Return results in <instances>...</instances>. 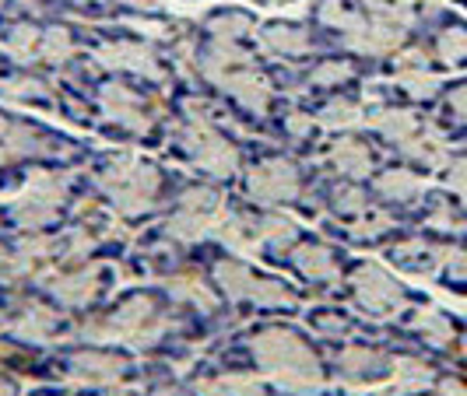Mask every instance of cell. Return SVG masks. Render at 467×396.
<instances>
[{"label":"cell","mask_w":467,"mask_h":396,"mask_svg":"<svg viewBox=\"0 0 467 396\" xmlns=\"http://www.w3.org/2000/svg\"><path fill=\"white\" fill-rule=\"evenodd\" d=\"M70 372L78 382H88V386H106V382H113L123 375V361L113 358V354H99V350H85V354H78L74 358V365H70Z\"/></svg>","instance_id":"obj_9"},{"label":"cell","mask_w":467,"mask_h":396,"mask_svg":"<svg viewBox=\"0 0 467 396\" xmlns=\"http://www.w3.org/2000/svg\"><path fill=\"white\" fill-rule=\"evenodd\" d=\"M204 74H208L211 81L218 85L222 77H229L233 70H243V67H250V60H246V53H239L235 46H229V43H222V46H211L208 49V56H204Z\"/></svg>","instance_id":"obj_13"},{"label":"cell","mask_w":467,"mask_h":396,"mask_svg":"<svg viewBox=\"0 0 467 396\" xmlns=\"http://www.w3.org/2000/svg\"><path fill=\"white\" fill-rule=\"evenodd\" d=\"M334 165L345 172V176H366L373 168V155L358 144V140H337L334 144Z\"/></svg>","instance_id":"obj_14"},{"label":"cell","mask_w":467,"mask_h":396,"mask_svg":"<svg viewBox=\"0 0 467 396\" xmlns=\"http://www.w3.org/2000/svg\"><path fill=\"white\" fill-rule=\"evenodd\" d=\"M0 267H7V257H4V249H0Z\"/></svg>","instance_id":"obj_46"},{"label":"cell","mask_w":467,"mask_h":396,"mask_svg":"<svg viewBox=\"0 0 467 396\" xmlns=\"http://www.w3.org/2000/svg\"><path fill=\"white\" fill-rule=\"evenodd\" d=\"M450 106H453V113H457V117H461L467 123V85L450 95Z\"/></svg>","instance_id":"obj_40"},{"label":"cell","mask_w":467,"mask_h":396,"mask_svg":"<svg viewBox=\"0 0 467 396\" xmlns=\"http://www.w3.org/2000/svg\"><path fill=\"white\" fill-rule=\"evenodd\" d=\"M102 183L109 189V197L117 200V208L123 214H138L148 210L155 200V189H159V172L144 162H130V158H119L106 168Z\"/></svg>","instance_id":"obj_2"},{"label":"cell","mask_w":467,"mask_h":396,"mask_svg":"<svg viewBox=\"0 0 467 396\" xmlns=\"http://www.w3.org/2000/svg\"><path fill=\"white\" fill-rule=\"evenodd\" d=\"M337 365H341V375L351 379V382H373V379L390 372V361H387L379 350H369V348L341 350Z\"/></svg>","instance_id":"obj_8"},{"label":"cell","mask_w":467,"mask_h":396,"mask_svg":"<svg viewBox=\"0 0 467 396\" xmlns=\"http://www.w3.org/2000/svg\"><path fill=\"white\" fill-rule=\"evenodd\" d=\"M49 147H53V144H49L47 134H39V130H32V127H11V130L4 134V151H7V155H43Z\"/></svg>","instance_id":"obj_15"},{"label":"cell","mask_w":467,"mask_h":396,"mask_svg":"<svg viewBox=\"0 0 467 396\" xmlns=\"http://www.w3.org/2000/svg\"><path fill=\"white\" fill-rule=\"evenodd\" d=\"M165 228H169L172 239H180V242H193V239H201V235L211 232V214H197V210L183 208Z\"/></svg>","instance_id":"obj_21"},{"label":"cell","mask_w":467,"mask_h":396,"mask_svg":"<svg viewBox=\"0 0 467 396\" xmlns=\"http://www.w3.org/2000/svg\"><path fill=\"white\" fill-rule=\"evenodd\" d=\"M99 60H102L106 67H113V70H134V74H148V77H155V74H159L155 56H151L144 46H134V43H117V46H106Z\"/></svg>","instance_id":"obj_10"},{"label":"cell","mask_w":467,"mask_h":396,"mask_svg":"<svg viewBox=\"0 0 467 396\" xmlns=\"http://www.w3.org/2000/svg\"><path fill=\"white\" fill-rule=\"evenodd\" d=\"M102 102H106V113L117 123H123V127H130V130H144L148 127V113L140 109V102L123 85L102 88Z\"/></svg>","instance_id":"obj_11"},{"label":"cell","mask_w":467,"mask_h":396,"mask_svg":"<svg viewBox=\"0 0 467 396\" xmlns=\"http://www.w3.org/2000/svg\"><path fill=\"white\" fill-rule=\"evenodd\" d=\"M348 77H351V64H334V60L313 70V85H341Z\"/></svg>","instance_id":"obj_36"},{"label":"cell","mask_w":467,"mask_h":396,"mask_svg":"<svg viewBox=\"0 0 467 396\" xmlns=\"http://www.w3.org/2000/svg\"><path fill=\"white\" fill-rule=\"evenodd\" d=\"M379 193L390 200H411L421 193V179L408 168H390L387 176H379Z\"/></svg>","instance_id":"obj_19"},{"label":"cell","mask_w":467,"mask_h":396,"mask_svg":"<svg viewBox=\"0 0 467 396\" xmlns=\"http://www.w3.org/2000/svg\"><path fill=\"white\" fill-rule=\"evenodd\" d=\"M383 228H387V218H383V214H373V218H366V225L355 228V235H366V239H369V235H379Z\"/></svg>","instance_id":"obj_39"},{"label":"cell","mask_w":467,"mask_h":396,"mask_svg":"<svg viewBox=\"0 0 467 396\" xmlns=\"http://www.w3.org/2000/svg\"><path fill=\"white\" fill-rule=\"evenodd\" d=\"M446 183H450V189H457V193H464L467 197V158H457V162L450 165Z\"/></svg>","instance_id":"obj_38"},{"label":"cell","mask_w":467,"mask_h":396,"mask_svg":"<svg viewBox=\"0 0 467 396\" xmlns=\"http://www.w3.org/2000/svg\"><path fill=\"white\" fill-rule=\"evenodd\" d=\"M106 396H127V393H106Z\"/></svg>","instance_id":"obj_47"},{"label":"cell","mask_w":467,"mask_h":396,"mask_svg":"<svg viewBox=\"0 0 467 396\" xmlns=\"http://www.w3.org/2000/svg\"><path fill=\"white\" fill-rule=\"evenodd\" d=\"M440 228H457V218L450 214V210H436V218H432Z\"/></svg>","instance_id":"obj_42"},{"label":"cell","mask_w":467,"mask_h":396,"mask_svg":"<svg viewBox=\"0 0 467 396\" xmlns=\"http://www.w3.org/2000/svg\"><path fill=\"white\" fill-rule=\"evenodd\" d=\"M373 127L379 130V134H387L390 140H398V144H404L408 137H415V134H419V119L411 117V113H400V109L376 113Z\"/></svg>","instance_id":"obj_18"},{"label":"cell","mask_w":467,"mask_h":396,"mask_svg":"<svg viewBox=\"0 0 467 396\" xmlns=\"http://www.w3.org/2000/svg\"><path fill=\"white\" fill-rule=\"evenodd\" d=\"M440 56L446 64H464L467 60V32L464 28H446L440 36Z\"/></svg>","instance_id":"obj_30"},{"label":"cell","mask_w":467,"mask_h":396,"mask_svg":"<svg viewBox=\"0 0 467 396\" xmlns=\"http://www.w3.org/2000/svg\"><path fill=\"white\" fill-rule=\"evenodd\" d=\"M57 327V316L49 312V309H39V305H32L28 312H25V320L18 323L28 340H49V333Z\"/></svg>","instance_id":"obj_25"},{"label":"cell","mask_w":467,"mask_h":396,"mask_svg":"<svg viewBox=\"0 0 467 396\" xmlns=\"http://www.w3.org/2000/svg\"><path fill=\"white\" fill-rule=\"evenodd\" d=\"M0 92L11 95V98H47L49 88L36 77H11V81L0 85Z\"/></svg>","instance_id":"obj_31"},{"label":"cell","mask_w":467,"mask_h":396,"mask_svg":"<svg viewBox=\"0 0 467 396\" xmlns=\"http://www.w3.org/2000/svg\"><path fill=\"white\" fill-rule=\"evenodd\" d=\"M211 28H214V36H222V43H229L235 36L250 32V22H246L243 15H218V18L211 22Z\"/></svg>","instance_id":"obj_35"},{"label":"cell","mask_w":467,"mask_h":396,"mask_svg":"<svg viewBox=\"0 0 467 396\" xmlns=\"http://www.w3.org/2000/svg\"><path fill=\"white\" fill-rule=\"evenodd\" d=\"M464 348H467V344H464Z\"/></svg>","instance_id":"obj_48"},{"label":"cell","mask_w":467,"mask_h":396,"mask_svg":"<svg viewBox=\"0 0 467 396\" xmlns=\"http://www.w3.org/2000/svg\"><path fill=\"white\" fill-rule=\"evenodd\" d=\"M0 396H15V390H11V382H0Z\"/></svg>","instance_id":"obj_45"},{"label":"cell","mask_w":467,"mask_h":396,"mask_svg":"<svg viewBox=\"0 0 467 396\" xmlns=\"http://www.w3.org/2000/svg\"><path fill=\"white\" fill-rule=\"evenodd\" d=\"M254 354L278 386L288 393H313L320 386V365L313 350L288 330H267L254 340Z\"/></svg>","instance_id":"obj_1"},{"label":"cell","mask_w":467,"mask_h":396,"mask_svg":"<svg viewBox=\"0 0 467 396\" xmlns=\"http://www.w3.org/2000/svg\"><path fill=\"white\" fill-rule=\"evenodd\" d=\"M446 263H450L453 278H467V253H453V249H450V259H446Z\"/></svg>","instance_id":"obj_41"},{"label":"cell","mask_w":467,"mask_h":396,"mask_svg":"<svg viewBox=\"0 0 467 396\" xmlns=\"http://www.w3.org/2000/svg\"><path fill=\"white\" fill-rule=\"evenodd\" d=\"M218 280L222 288L233 295V299H254V288H257V274H250L243 263H218Z\"/></svg>","instance_id":"obj_16"},{"label":"cell","mask_w":467,"mask_h":396,"mask_svg":"<svg viewBox=\"0 0 467 396\" xmlns=\"http://www.w3.org/2000/svg\"><path fill=\"white\" fill-rule=\"evenodd\" d=\"M296 263H299V270H303L306 278L330 280L334 274H337L334 257H330L327 249H320V246H303V249L296 253Z\"/></svg>","instance_id":"obj_20"},{"label":"cell","mask_w":467,"mask_h":396,"mask_svg":"<svg viewBox=\"0 0 467 396\" xmlns=\"http://www.w3.org/2000/svg\"><path fill=\"white\" fill-rule=\"evenodd\" d=\"M49 291L60 299L64 305H85L99 291V270H81V274H70V278L49 280Z\"/></svg>","instance_id":"obj_12"},{"label":"cell","mask_w":467,"mask_h":396,"mask_svg":"<svg viewBox=\"0 0 467 396\" xmlns=\"http://www.w3.org/2000/svg\"><path fill=\"white\" fill-rule=\"evenodd\" d=\"M257 235L260 242H292L296 225L288 218H264V221H257Z\"/></svg>","instance_id":"obj_32"},{"label":"cell","mask_w":467,"mask_h":396,"mask_svg":"<svg viewBox=\"0 0 467 396\" xmlns=\"http://www.w3.org/2000/svg\"><path fill=\"white\" fill-rule=\"evenodd\" d=\"M419 330L436 344V348H446L450 340H453V330H450V323H446L443 316L436 312V309H425L419 316Z\"/></svg>","instance_id":"obj_27"},{"label":"cell","mask_w":467,"mask_h":396,"mask_svg":"<svg viewBox=\"0 0 467 396\" xmlns=\"http://www.w3.org/2000/svg\"><path fill=\"white\" fill-rule=\"evenodd\" d=\"M355 291H358V302L366 305L369 312H398L400 302H404V291H400V284L387 270H379L373 263H366V267H358L355 270Z\"/></svg>","instance_id":"obj_5"},{"label":"cell","mask_w":467,"mask_h":396,"mask_svg":"<svg viewBox=\"0 0 467 396\" xmlns=\"http://www.w3.org/2000/svg\"><path fill=\"white\" fill-rule=\"evenodd\" d=\"M432 382V372H429V365H421V361H411V358H404L394 365V386H398L400 393H415V390H425Z\"/></svg>","instance_id":"obj_23"},{"label":"cell","mask_w":467,"mask_h":396,"mask_svg":"<svg viewBox=\"0 0 467 396\" xmlns=\"http://www.w3.org/2000/svg\"><path fill=\"white\" fill-rule=\"evenodd\" d=\"M201 396H264V390H260L257 382H250V379L229 375V379L201 382Z\"/></svg>","instance_id":"obj_24"},{"label":"cell","mask_w":467,"mask_h":396,"mask_svg":"<svg viewBox=\"0 0 467 396\" xmlns=\"http://www.w3.org/2000/svg\"><path fill=\"white\" fill-rule=\"evenodd\" d=\"M400 85H404V92H411L415 98H429V95L436 92V74H429L425 67H411V70H400Z\"/></svg>","instance_id":"obj_28"},{"label":"cell","mask_w":467,"mask_h":396,"mask_svg":"<svg viewBox=\"0 0 467 396\" xmlns=\"http://www.w3.org/2000/svg\"><path fill=\"white\" fill-rule=\"evenodd\" d=\"M264 43L271 49H278V53H288V56H296V53H303L309 46L306 28H299V25H267L264 28Z\"/></svg>","instance_id":"obj_17"},{"label":"cell","mask_w":467,"mask_h":396,"mask_svg":"<svg viewBox=\"0 0 467 396\" xmlns=\"http://www.w3.org/2000/svg\"><path fill=\"white\" fill-rule=\"evenodd\" d=\"M39 53L49 64H64L70 56V36L64 28H49L47 36H43V43H39Z\"/></svg>","instance_id":"obj_29"},{"label":"cell","mask_w":467,"mask_h":396,"mask_svg":"<svg viewBox=\"0 0 467 396\" xmlns=\"http://www.w3.org/2000/svg\"><path fill=\"white\" fill-rule=\"evenodd\" d=\"M165 330V323L155 316V309L148 299H130V302L119 309L117 316L106 323V337H123L130 344H151L159 333Z\"/></svg>","instance_id":"obj_4"},{"label":"cell","mask_w":467,"mask_h":396,"mask_svg":"<svg viewBox=\"0 0 467 396\" xmlns=\"http://www.w3.org/2000/svg\"><path fill=\"white\" fill-rule=\"evenodd\" d=\"M443 396H467V386L450 379V382H443Z\"/></svg>","instance_id":"obj_43"},{"label":"cell","mask_w":467,"mask_h":396,"mask_svg":"<svg viewBox=\"0 0 467 396\" xmlns=\"http://www.w3.org/2000/svg\"><path fill=\"white\" fill-rule=\"evenodd\" d=\"M183 144H187V151L193 155V162L201 165V168H208V172H214V176H229L235 168V162H239L233 144L225 137H218L208 123H193L187 134H183Z\"/></svg>","instance_id":"obj_3"},{"label":"cell","mask_w":467,"mask_h":396,"mask_svg":"<svg viewBox=\"0 0 467 396\" xmlns=\"http://www.w3.org/2000/svg\"><path fill=\"white\" fill-rule=\"evenodd\" d=\"M53 210H57V204H49V200H43V197H36V193L25 189V197L15 204V218H18L22 225H28V228H39V225H47L49 218H53Z\"/></svg>","instance_id":"obj_22"},{"label":"cell","mask_w":467,"mask_h":396,"mask_svg":"<svg viewBox=\"0 0 467 396\" xmlns=\"http://www.w3.org/2000/svg\"><path fill=\"white\" fill-rule=\"evenodd\" d=\"M320 119H324L327 127H351V123L358 119V106L348 102V98H337V102H330L327 109L320 113Z\"/></svg>","instance_id":"obj_33"},{"label":"cell","mask_w":467,"mask_h":396,"mask_svg":"<svg viewBox=\"0 0 467 396\" xmlns=\"http://www.w3.org/2000/svg\"><path fill=\"white\" fill-rule=\"evenodd\" d=\"M292 130H299V134H303V130H309V119H303V117H292Z\"/></svg>","instance_id":"obj_44"},{"label":"cell","mask_w":467,"mask_h":396,"mask_svg":"<svg viewBox=\"0 0 467 396\" xmlns=\"http://www.w3.org/2000/svg\"><path fill=\"white\" fill-rule=\"evenodd\" d=\"M218 88H225L229 95H235L250 113H264V109H267V102H271V88L260 81L257 74H250V67L233 70L229 77H222V81H218Z\"/></svg>","instance_id":"obj_7"},{"label":"cell","mask_w":467,"mask_h":396,"mask_svg":"<svg viewBox=\"0 0 467 396\" xmlns=\"http://www.w3.org/2000/svg\"><path fill=\"white\" fill-rule=\"evenodd\" d=\"M39 43H43V36H39L36 28H28V25H18L15 36H11V49H15L22 60L36 56V53H39Z\"/></svg>","instance_id":"obj_34"},{"label":"cell","mask_w":467,"mask_h":396,"mask_svg":"<svg viewBox=\"0 0 467 396\" xmlns=\"http://www.w3.org/2000/svg\"><path fill=\"white\" fill-rule=\"evenodd\" d=\"M169 291H172L176 299L197 302L201 309H211V305H214V295H211L208 288H204L197 278H172V280H169Z\"/></svg>","instance_id":"obj_26"},{"label":"cell","mask_w":467,"mask_h":396,"mask_svg":"<svg viewBox=\"0 0 467 396\" xmlns=\"http://www.w3.org/2000/svg\"><path fill=\"white\" fill-rule=\"evenodd\" d=\"M334 208L345 210V214H355V210H366V197L358 193V189H337L334 193Z\"/></svg>","instance_id":"obj_37"},{"label":"cell","mask_w":467,"mask_h":396,"mask_svg":"<svg viewBox=\"0 0 467 396\" xmlns=\"http://www.w3.org/2000/svg\"><path fill=\"white\" fill-rule=\"evenodd\" d=\"M246 189L264 200V204H275V200H292L299 193V176L288 162H267L257 165L250 176H246Z\"/></svg>","instance_id":"obj_6"}]
</instances>
